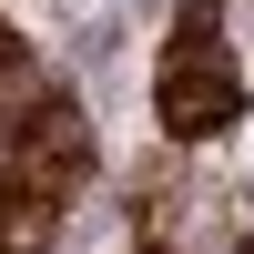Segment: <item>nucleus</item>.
Instances as JSON below:
<instances>
[{
	"label": "nucleus",
	"mask_w": 254,
	"mask_h": 254,
	"mask_svg": "<svg viewBox=\"0 0 254 254\" xmlns=\"http://www.w3.org/2000/svg\"><path fill=\"white\" fill-rule=\"evenodd\" d=\"M10 51H20V31H10V20H0V61H10Z\"/></svg>",
	"instance_id": "nucleus-3"
},
{
	"label": "nucleus",
	"mask_w": 254,
	"mask_h": 254,
	"mask_svg": "<svg viewBox=\"0 0 254 254\" xmlns=\"http://www.w3.org/2000/svg\"><path fill=\"white\" fill-rule=\"evenodd\" d=\"M0 163H10V122H0Z\"/></svg>",
	"instance_id": "nucleus-4"
},
{
	"label": "nucleus",
	"mask_w": 254,
	"mask_h": 254,
	"mask_svg": "<svg viewBox=\"0 0 254 254\" xmlns=\"http://www.w3.org/2000/svg\"><path fill=\"white\" fill-rule=\"evenodd\" d=\"M153 112H163L173 142H203V132H224L244 112V81H234V61L214 41H173L163 51V81H153Z\"/></svg>",
	"instance_id": "nucleus-1"
},
{
	"label": "nucleus",
	"mask_w": 254,
	"mask_h": 254,
	"mask_svg": "<svg viewBox=\"0 0 254 254\" xmlns=\"http://www.w3.org/2000/svg\"><path fill=\"white\" fill-rule=\"evenodd\" d=\"M10 163H31V173H41V193H71V183L92 173V122H81L71 102H41V122H31V132H10Z\"/></svg>",
	"instance_id": "nucleus-2"
}]
</instances>
